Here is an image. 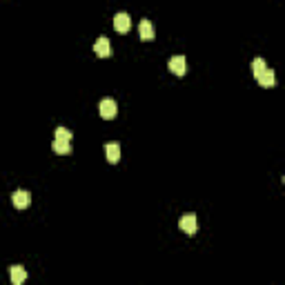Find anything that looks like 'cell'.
Returning <instances> with one entry per match:
<instances>
[{"label": "cell", "instance_id": "7c38bea8", "mask_svg": "<svg viewBox=\"0 0 285 285\" xmlns=\"http://www.w3.org/2000/svg\"><path fill=\"white\" fill-rule=\"evenodd\" d=\"M71 132L67 130V127H58L56 134H54V141H65V142H71Z\"/></svg>", "mask_w": 285, "mask_h": 285}, {"label": "cell", "instance_id": "9c48e42d", "mask_svg": "<svg viewBox=\"0 0 285 285\" xmlns=\"http://www.w3.org/2000/svg\"><path fill=\"white\" fill-rule=\"evenodd\" d=\"M185 70H187V63L183 56H174L169 58V71L176 73V76H185Z\"/></svg>", "mask_w": 285, "mask_h": 285}, {"label": "cell", "instance_id": "6da1fadb", "mask_svg": "<svg viewBox=\"0 0 285 285\" xmlns=\"http://www.w3.org/2000/svg\"><path fill=\"white\" fill-rule=\"evenodd\" d=\"M252 70H254V78L259 80L261 87H274L277 78H274V71L265 65L263 58H254V63H252Z\"/></svg>", "mask_w": 285, "mask_h": 285}, {"label": "cell", "instance_id": "ba28073f", "mask_svg": "<svg viewBox=\"0 0 285 285\" xmlns=\"http://www.w3.org/2000/svg\"><path fill=\"white\" fill-rule=\"evenodd\" d=\"M9 277H11L13 285H22L27 281V270L22 268V265H11V268H9Z\"/></svg>", "mask_w": 285, "mask_h": 285}, {"label": "cell", "instance_id": "8fae6325", "mask_svg": "<svg viewBox=\"0 0 285 285\" xmlns=\"http://www.w3.org/2000/svg\"><path fill=\"white\" fill-rule=\"evenodd\" d=\"M52 147L56 154H70L71 151V142H65V141H54Z\"/></svg>", "mask_w": 285, "mask_h": 285}, {"label": "cell", "instance_id": "5b68a950", "mask_svg": "<svg viewBox=\"0 0 285 285\" xmlns=\"http://www.w3.org/2000/svg\"><path fill=\"white\" fill-rule=\"evenodd\" d=\"M11 203H13V208H18V210H25V208H29V203H31V194L27 190H16L11 194Z\"/></svg>", "mask_w": 285, "mask_h": 285}, {"label": "cell", "instance_id": "277c9868", "mask_svg": "<svg viewBox=\"0 0 285 285\" xmlns=\"http://www.w3.org/2000/svg\"><path fill=\"white\" fill-rule=\"evenodd\" d=\"M98 112H100V116H103L105 121L114 118V116H116V112H118L116 100H114V98H103V100H100V105H98Z\"/></svg>", "mask_w": 285, "mask_h": 285}, {"label": "cell", "instance_id": "30bf717a", "mask_svg": "<svg viewBox=\"0 0 285 285\" xmlns=\"http://www.w3.org/2000/svg\"><path fill=\"white\" fill-rule=\"evenodd\" d=\"M139 34L142 40H154L156 31H154V25H151V20H147V18H142L141 25H139Z\"/></svg>", "mask_w": 285, "mask_h": 285}, {"label": "cell", "instance_id": "52a82bcc", "mask_svg": "<svg viewBox=\"0 0 285 285\" xmlns=\"http://www.w3.org/2000/svg\"><path fill=\"white\" fill-rule=\"evenodd\" d=\"M105 156L112 165H116L121 160V145L118 142H105Z\"/></svg>", "mask_w": 285, "mask_h": 285}, {"label": "cell", "instance_id": "7a4b0ae2", "mask_svg": "<svg viewBox=\"0 0 285 285\" xmlns=\"http://www.w3.org/2000/svg\"><path fill=\"white\" fill-rule=\"evenodd\" d=\"M178 225H181V229L185 234H190V236L199 232V218H196V214H183Z\"/></svg>", "mask_w": 285, "mask_h": 285}, {"label": "cell", "instance_id": "8992f818", "mask_svg": "<svg viewBox=\"0 0 285 285\" xmlns=\"http://www.w3.org/2000/svg\"><path fill=\"white\" fill-rule=\"evenodd\" d=\"M132 27V20H130V13L125 11H118L116 16H114V29L121 31V34H127Z\"/></svg>", "mask_w": 285, "mask_h": 285}, {"label": "cell", "instance_id": "3957f363", "mask_svg": "<svg viewBox=\"0 0 285 285\" xmlns=\"http://www.w3.org/2000/svg\"><path fill=\"white\" fill-rule=\"evenodd\" d=\"M94 54L98 58H109L112 56V43H109L107 36H100V38H96L94 43Z\"/></svg>", "mask_w": 285, "mask_h": 285}]
</instances>
